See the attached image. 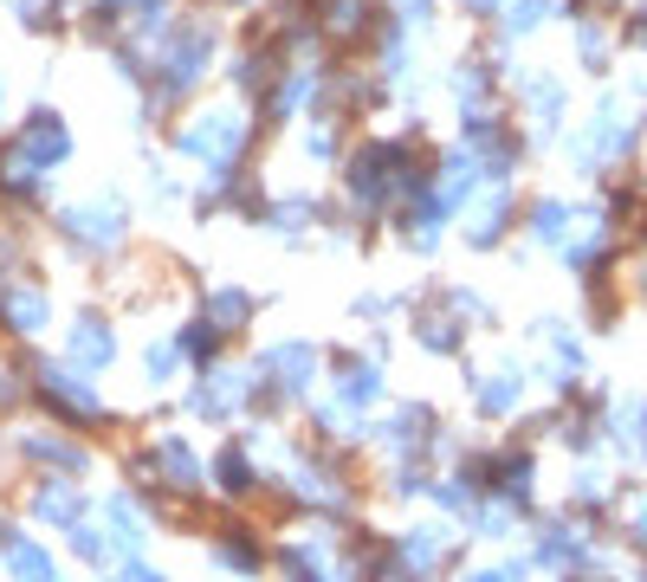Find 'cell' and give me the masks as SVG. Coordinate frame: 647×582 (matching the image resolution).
I'll return each instance as SVG.
<instances>
[{
  "label": "cell",
  "instance_id": "24",
  "mask_svg": "<svg viewBox=\"0 0 647 582\" xmlns=\"http://www.w3.org/2000/svg\"><path fill=\"white\" fill-rule=\"evenodd\" d=\"M0 110H7V91H0Z\"/></svg>",
  "mask_w": 647,
  "mask_h": 582
},
{
  "label": "cell",
  "instance_id": "6",
  "mask_svg": "<svg viewBox=\"0 0 647 582\" xmlns=\"http://www.w3.org/2000/svg\"><path fill=\"white\" fill-rule=\"evenodd\" d=\"M20 149L33 155V162H66L72 155V137H66V124L53 117V110H39V117H26V130H20Z\"/></svg>",
  "mask_w": 647,
  "mask_h": 582
},
{
  "label": "cell",
  "instance_id": "21",
  "mask_svg": "<svg viewBox=\"0 0 647 582\" xmlns=\"http://www.w3.org/2000/svg\"><path fill=\"white\" fill-rule=\"evenodd\" d=\"M169 369H175V350H155L149 344V375H169Z\"/></svg>",
  "mask_w": 647,
  "mask_h": 582
},
{
  "label": "cell",
  "instance_id": "8",
  "mask_svg": "<svg viewBox=\"0 0 647 582\" xmlns=\"http://www.w3.org/2000/svg\"><path fill=\"white\" fill-rule=\"evenodd\" d=\"M215 563H227L233 577H259L266 550H259V537H253V531H220V537H215Z\"/></svg>",
  "mask_w": 647,
  "mask_h": 582
},
{
  "label": "cell",
  "instance_id": "10",
  "mask_svg": "<svg viewBox=\"0 0 647 582\" xmlns=\"http://www.w3.org/2000/svg\"><path fill=\"white\" fill-rule=\"evenodd\" d=\"M111 357H117V337H111L104 324H78L72 330V363L78 369H104Z\"/></svg>",
  "mask_w": 647,
  "mask_h": 582
},
{
  "label": "cell",
  "instance_id": "20",
  "mask_svg": "<svg viewBox=\"0 0 647 582\" xmlns=\"http://www.w3.org/2000/svg\"><path fill=\"white\" fill-rule=\"evenodd\" d=\"M46 7H59V0H20V20L26 26H46Z\"/></svg>",
  "mask_w": 647,
  "mask_h": 582
},
{
  "label": "cell",
  "instance_id": "3",
  "mask_svg": "<svg viewBox=\"0 0 647 582\" xmlns=\"http://www.w3.org/2000/svg\"><path fill=\"white\" fill-rule=\"evenodd\" d=\"M240 143H246V130H240V117H227V110H220V117H195V124L182 130V149H188V155H208V162H227Z\"/></svg>",
  "mask_w": 647,
  "mask_h": 582
},
{
  "label": "cell",
  "instance_id": "16",
  "mask_svg": "<svg viewBox=\"0 0 647 582\" xmlns=\"http://www.w3.org/2000/svg\"><path fill=\"white\" fill-rule=\"evenodd\" d=\"M20 446H26V453H33V459H53V466H66V473H78V466H84V453H78V446H66V440L26 434V440H20Z\"/></svg>",
  "mask_w": 647,
  "mask_h": 582
},
{
  "label": "cell",
  "instance_id": "22",
  "mask_svg": "<svg viewBox=\"0 0 647 582\" xmlns=\"http://www.w3.org/2000/svg\"><path fill=\"white\" fill-rule=\"evenodd\" d=\"M369 582H421V577H408L402 563H389V570H376V577H369Z\"/></svg>",
  "mask_w": 647,
  "mask_h": 582
},
{
  "label": "cell",
  "instance_id": "5",
  "mask_svg": "<svg viewBox=\"0 0 647 582\" xmlns=\"http://www.w3.org/2000/svg\"><path fill=\"white\" fill-rule=\"evenodd\" d=\"M59 226L72 233L78 246H117V240H124V214H117V208H66Z\"/></svg>",
  "mask_w": 647,
  "mask_h": 582
},
{
  "label": "cell",
  "instance_id": "18",
  "mask_svg": "<svg viewBox=\"0 0 647 582\" xmlns=\"http://www.w3.org/2000/svg\"><path fill=\"white\" fill-rule=\"evenodd\" d=\"M111 524H117V544H124V550H143V524H137V511L124 505V499H111Z\"/></svg>",
  "mask_w": 647,
  "mask_h": 582
},
{
  "label": "cell",
  "instance_id": "11",
  "mask_svg": "<svg viewBox=\"0 0 647 582\" xmlns=\"http://www.w3.org/2000/svg\"><path fill=\"white\" fill-rule=\"evenodd\" d=\"M215 473H220V492H227V499H246V492H259V473L246 466V453H240V446H227V453H220Z\"/></svg>",
  "mask_w": 647,
  "mask_h": 582
},
{
  "label": "cell",
  "instance_id": "23",
  "mask_svg": "<svg viewBox=\"0 0 647 582\" xmlns=\"http://www.w3.org/2000/svg\"><path fill=\"white\" fill-rule=\"evenodd\" d=\"M124 577L130 582H169V577H155V570H143V563H124Z\"/></svg>",
  "mask_w": 647,
  "mask_h": 582
},
{
  "label": "cell",
  "instance_id": "14",
  "mask_svg": "<svg viewBox=\"0 0 647 582\" xmlns=\"http://www.w3.org/2000/svg\"><path fill=\"white\" fill-rule=\"evenodd\" d=\"M337 395H344L350 408H369V401L382 395V375H376L369 363H350V369H344V382H337Z\"/></svg>",
  "mask_w": 647,
  "mask_h": 582
},
{
  "label": "cell",
  "instance_id": "4",
  "mask_svg": "<svg viewBox=\"0 0 647 582\" xmlns=\"http://www.w3.org/2000/svg\"><path fill=\"white\" fill-rule=\"evenodd\" d=\"M39 395H46L59 415H72V421H97V415H104V401L78 382L72 369H39Z\"/></svg>",
  "mask_w": 647,
  "mask_h": 582
},
{
  "label": "cell",
  "instance_id": "19",
  "mask_svg": "<svg viewBox=\"0 0 647 582\" xmlns=\"http://www.w3.org/2000/svg\"><path fill=\"white\" fill-rule=\"evenodd\" d=\"M460 582H524V570L518 563H505V570H466Z\"/></svg>",
  "mask_w": 647,
  "mask_h": 582
},
{
  "label": "cell",
  "instance_id": "12",
  "mask_svg": "<svg viewBox=\"0 0 647 582\" xmlns=\"http://www.w3.org/2000/svg\"><path fill=\"white\" fill-rule=\"evenodd\" d=\"M0 311L13 317L20 337H33V330L46 324V298H39V291H0Z\"/></svg>",
  "mask_w": 647,
  "mask_h": 582
},
{
  "label": "cell",
  "instance_id": "9",
  "mask_svg": "<svg viewBox=\"0 0 647 582\" xmlns=\"http://www.w3.org/2000/svg\"><path fill=\"white\" fill-rule=\"evenodd\" d=\"M155 466H162L182 492H195V486H201V459L188 453V440H182V434H162V440H155Z\"/></svg>",
  "mask_w": 647,
  "mask_h": 582
},
{
  "label": "cell",
  "instance_id": "7",
  "mask_svg": "<svg viewBox=\"0 0 647 582\" xmlns=\"http://www.w3.org/2000/svg\"><path fill=\"white\" fill-rule=\"evenodd\" d=\"M33 517H39V524H59V531H72L78 517H84V499H78L66 479H46V486L33 492Z\"/></svg>",
  "mask_w": 647,
  "mask_h": 582
},
{
  "label": "cell",
  "instance_id": "15",
  "mask_svg": "<svg viewBox=\"0 0 647 582\" xmlns=\"http://www.w3.org/2000/svg\"><path fill=\"white\" fill-rule=\"evenodd\" d=\"M246 311H253L246 291H215V298H208V324H215V330H240Z\"/></svg>",
  "mask_w": 647,
  "mask_h": 582
},
{
  "label": "cell",
  "instance_id": "2",
  "mask_svg": "<svg viewBox=\"0 0 647 582\" xmlns=\"http://www.w3.org/2000/svg\"><path fill=\"white\" fill-rule=\"evenodd\" d=\"M447 557H453V537H447L440 524H421V531H402V537H395V563H402L408 577H434Z\"/></svg>",
  "mask_w": 647,
  "mask_h": 582
},
{
  "label": "cell",
  "instance_id": "17",
  "mask_svg": "<svg viewBox=\"0 0 647 582\" xmlns=\"http://www.w3.org/2000/svg\"><path fill=\"white\" fill-rule=\"evenodd\" d=\"M480 408H486V415L518 408V382H511V375H486V382H480Z\"/></svg>",
  "mask_w": 647,
  "mask_h": 582
},
{
  "label": "cell",
  "instance_id": "1",
  "mask_svg": "<svg viewBox=\"0 0 647 582\" xmlns=\"http://www.w3.org/2000/svg\"><path fill=\"white\" fill-rule=\"evenodd\" d=\"M0 563H7V577L13 582H66L59 577V563H53V550H46L39 537L13 531V524H0Z\"/></svg>",
  "mask_w": 647,
  "mask_h": 582
},
{
  "label": "cell",
  "instance_id": "13",
  "mask_svg": "<svg viewBox=\"0 0 647 582\" xmlns=\"http://www.w3.org/2000/svg\"><path fill=\"white\" fill-rule=\"evenodd\" d=\"M66 537H72V550H78V557H84V563H91V570H111V563H117V550H124L117 537H97L91 524H72Z\"/></svg>",
  "mask_w": 647,
  "mask_h": 582
}]
</instances>
